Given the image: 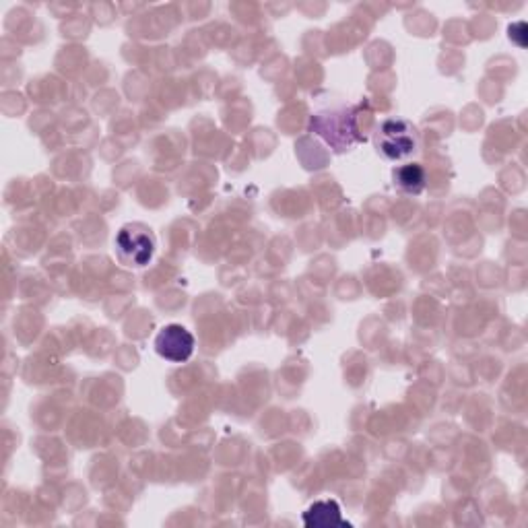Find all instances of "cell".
Returning a JSON list of instances; mask_svg holds the SVG:
<instances>
[{
    "instance_id": "obj_1",
    "label": "cell",
    "mask_w": 528,
    "mask_h": 528,
    "mask_svg": "<svg viewBox=\"0 0 528 528\" xmlns=\"http://www.w3.org/2000/svg\"><path fill=\"white\" fill-rule=\"evenodd\" d=\"M378 151L390 159V161H401L411 157L419 147V135L417 128L401 118H390L382 122L378 137H376Z\"/></svg>"
},
{
    "instance_id": "obj_2",
    "label": "cell",
    "mask_w": 528,
    "mask_h": 528,
    "mask_svg": "<svg viewBox=\"0 0 528 528\" xmlns=\"http://www.w3.org/2000/svg\"><path fill=\"white\" fill-rule=\"evenodd\" d=\"M116 256L124 267L141 269L153 260L155 238L143 225H124L114 240Z\"/></svg>"
},
{
    "instance_id": "obj_3",
    "label": "cell",
    "mask_w": 528,
    "mask_h": 528,
    "mask_svg": "<svg viewBox=\"0 0 528 528\" xmlns=\"http://www.w3.org/2000/svg\"><path fill=\"white\" fill-rule=\"evenodd\" d=\"M196 341L188 328L182 324H168L155 337V351L159 357L172 363H184L192 357Z\"/></svg>"
},
{
    "instance_id": "obj_4",
    "label": "cell",
    "mask_w": 528,
    "mask_h": 528,
    "mask_svg": "<svg viewBox=\"0 0 528 528\" xmlns=\"http://www.w3.org/2000/svg\"><path fill=\"white\" fill-rule=\"evenodd\" d=\"M304 524L308 528H328V526H349L343 520L341 506L337 500H320L304 512Z\"/></svg>"
},
{
    "instance_id": "obj_5",
    "label": "cell",
    "mask_w": 528,
    "mask_h": 528,
    "mask_svg": "<svg viewBox=\"0 0 528 528\" xmlns=\"http://www.w3.org/2000/svg\"><path fill=\"white\" fill-rule=\"evenodd\" d=\"M394 184L409 194H419L425 188V170L419 163L401 165L394 172Z\"/></svg>"
}]
</instances>
